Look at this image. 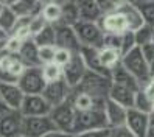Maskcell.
Segmentation results:
<instances>
[{
    "label": "cell",
    "instance_id": "1",
    "mask_svg": "<svg viewBox=\"0 0 154 137\" xmlns=\"http://www.w3.org/2000/svg\"><path fill=\"white\" fill-rule=\"evenodd\" d=\"M122 66L139 81L142 89L152 76L151 75V67H149L148 61L145 59L140 47H135L129 53H126L125 56L122 58Z\"/></svg>",
    "mask_w": 154,
    "mask_h": 137
},
{
    "label": "cell",
    "instance_id": "2",
    "mask_svg": "<svg viewBox=\"0 0 154 137\" xmlns=\"http://www.w3.org/2000/svg\"><path fill=\"white\" fill-rule=\"evenodd\" d=\"M25 69L19 54L0 50V83H17Z\"/></svg>",
    "mask_w": 154,
    "mask_h": 137
},
{
    "label": "cell",
    "instance_id": "3",
    "mask_svg": "<svg viewBox=\"0 0 154 137\" xmlns=\"http://www.w3.org/2000/svg\"><path fill=\"white\" fill-rule=\"evenodd\" d=\"M73 28L78 34V39L81 42V47H92V48H101L104 33L100 28L98 22H84L78 20Z\"/></svg>",
    "mask_w": 154,
    "mask_h": 137
},
{
    "label": "cell",
    "instance_id": "4",
    "mask_svg": "<svg viewBox=\"0 0 154 137\" xmlns=\"http://www.w3.org/2000/svg\"><path fill=\"white\" fill-rule=\"evenodd\" d=\"M97 128H109L107 126L104 109H89V111H78L76 112L73 135L89 131V129H97Z\"/></svg>",
    "mask_w": 154,
    "mask_h": 137
},
{
    "label": "cell",
    "instance_id": "5",
    "mask_svg": "<svg viewBox=\"0 0 154 137\" xmlns=\"http://www.w3.org/2000/svg\"><path fill=\"white\" fill-rule=\"evenodd\" d=\"M76 109L72 104L70 100H66L64 103H61L58 106H55L50 112V118L55 123L56 129H61L64 132L73 134V126H75V120H76Z\"/></svg>",
    "mask_w": 154,
    "mask_h": 137
},
{
    "label": "cell",
    "instance_id": "6",
    "mask_svg": "<svg viewBox=\"0 0 154 137\" xmlns=\"http://www.w3.org/2000/svg\"><path fill=\"white\" fill-rule=\"evenodd\" d=\"M17 84L20 86L25 95H42L47 81L42 75V67H26L20 75Z\"/></svg>",
    "mask_w": 154,
    "mask_h": 137
},
{
    "label": "cell",
    "instance_id": "7",
    "mask_svg": "<svg viewBox=\"0 0 154 137\" xmlns=\"http://www.w3.org/2000/svg\"><path fill=\"white\" fill-rule=\"evenodd\" d=\"M86 73H87V67L84 59L81 58L79 53H75L72 61L62 69V79L66 81L70 89H76L81 84V81L84 79Z\"/></svg>",
    "mask_w": 154,
    "mask_h": 137
},
{
    "label": "cell",
    "instance_id": "8",
    "mask_svg": "<svg viewBox=\"0 0 154 137\" xmlns=\"http://www.w3.org/2000/svg\"><path fill=\"white\" fill-rule=\"evenodd\" d=\"M23 135V115L20 111H8L0 114V137Z\"/></svg>",
    "mask_w": 154,
    "mask_h": 137
},
{
    "label": "cell",
    "instance_id": "9",
    "mask_svg": "<svg viewBox=\"0 0 154 137\" xmlns=\"http://www.w3.org/2000/svg\"><path fill=\"white\" fill-rule=\"evenodd\" d=\"M56 129L50 115L41 117H23V135L28 137H44L47 132Z\"/></svg>",
    "mask_w": 154,
    "mask_h": 137
},
{
    "label": "cell",
    "instance_id": "10",
    "mask_svg": "<svg viewBox=\"0 0 154 137\" xmlns=\"http://www.w3.org/2000/svg\"><path fill=\"white\" fill-rule=\"evenodd\" d=\"M100 28L103 30L106 34H115V36H122L126 31H129L128 22H126L125 16L120 11H112V13H106L101 16V19L98 20Z\"/></svg>",
    "mask_w": 154,
    "mask_h": 137
},
{
    "label": "cell",
    "instance_id": "11",
    "mask_svg": "<svg viewBox=\"0 0 154 137\" xmlns=\"http://www.w3.org/2000/svg\"><path fill=\"white\" fill-rule=\"evenodd\" d=\"M0 100L11 111H20L25 94L17 83H0Z\"/></svg>",
    "mask_w": 154,
    "mask_h": 137
},
{
    "label": "cell",
    "instance_id": "12",
    "mask_svg": "<svg viewBox=\"0 0 154 137\" xmlns=\"http://www.w3.org/2000/svg\"><path fill=\"white\" fill-rule=\"evenodd\" d=\"M51 109V104L44 98V95H25L20 112L23 117H41L50 115Z\"/></svg>",
    "mask_w": 154,
    "mask_h": 137
},
{
    "label": "cell",
    "instance_id": "13",
    "mask_svg": "<svg viewBox=\"0 0 154 137\" xmlns=\"http://www.w3.org/2000/svg\"><path fill=\"white\" fill-rule=\"evenodd\" d=\"M56 26V47L67 48L73 53H79L81 42L78 39V34L73 26L70 25H55Z\"/></svg>",
    "mask_w": 154,
    "mask_h": 137
},
{
    "label": "cell",
    "instance_id": "14",
    "mask_svg": "<svg viewBox=\"0 0 154 137\" xmlns=\"http://www.w3.org/2000/svg\"><path fill=\"white\" fill-rule=\"evenodd\" d=\"M72 94V89L67 86V83L64 79H59V81H55V83H48L44 89V98L51 104V107H55L61 103H64L66 100H69Z\"/></svg>",
    "mask_w": 154,
    "mask_h": 137
},
{
    "label": "cell",
    "instance_id": "15",
    "mask_svg": "<svg viewBox=\"0 0 154 137\" xmlns=\"http://www.w3.org/2000/svg\"><path fill=\"white\" fill-rule=\"evenodd\" d=\"M149 125V114L137 111V109H128V118H126V126L137 135V137H146Z\"/></svg>",
    "mask_w": 154,
    "mask_h": 137
},
{
    "label": "cell",
    "instance_id": "16",
    "mask_svg": "<svg viewBox=\"0 0 154 137\" xmlns=\"http://www.w3.org/2000/svg\"><path fill=\"white\" fill-rule=\"evenodd\" d=\"M104 114L109 128H117V126H125L126 118H128V107H125L114 100H107L104 106Z\"/></svg>",
    "mask_w": 154,
    "mask_h": 137
},
{
    "label": "cell",
    "instance_id": "17",
    "mask_svg": "<svg viewBox=\"0 0 154 137\" xmlns=\"http://www.w3.org/2000/svg\"><path fill=\"white\" fill-rule=\"evenodd\" d=\"M79 54H81V58L84 59L87 70L95 72V73L103 75V76H106V78H112V73H111L109 70H106V69L101 66L100 59H98V48H92V47H81Z\"/></svg>",
    "mask_w": 154,
    "mask_h": 137
},
{
    "label": "cell",
    "instance_id": "18",
    "mask_svg": "<svg viewBox=\"0 0 154 137\" xmlns=\"http://www.w3.org/2000/svg\"><path fill=\"white\" fill-rule=\"evenodd\" d=\"M109 98L114 100L115 103H119L125 107H134V98H135V90L122 86V84H115L112 83L111 89H109Z\"/></svg>",
    "mask_w": 154,
    "mask_h": 137
},
{
    "label": "cell",
    "instance_id": "19",
    "mask_svg": "<svg viewBox=\"0 0 154 137\" xmlns=\"http://www.w3.org/2000/svg\"><path fill=\"white\" fill-rule=\"evenodd\" d=\"M19 56L22 59V62L25 64V67H39L42 66L39 61V47L34 42L33 38L23 41V45L19 51Z\"/></svg>",
    "mask_w": 154,
    "mask_h": 137
},
{
    "label": "cell",
    "instance_id": "20",
    "mask_svg": "<svg viewBox=\"0 0 154 137\" xmlns=\"http://www.w3.org/2000/svg\"><path fill=\"white\" fill-rule=\"evenodd\" d=\"M78 11H79V20L84 22H98L101 19V10L97 3V0H76Z\"/></svg>",
    "mask_w": 154,
    "mask_h": 137
},
{
    "label": "cell",
    "instance_id": "21",
    "mask_svg": "<svg viewBox=\"0 0 154 137\" xmlns=\"http://www.w3.org/2000/svg\"><path fill=\"white\" fill-rule=\"evenodd\" d=\"M119 11L125 16L126 22H128V26H129V31H137L139 28H142V26L145 25V20H143V17H142V13L139 11L137 5H135L134 2L125 3Z\"/></svg>",
    "mask_w": 154,
    "mask_h": 137
},
{
    "label": "cell",
    "instance_id": "22",
    "mask_svg": "<svg viewBox=\"0 0 154 137\" xmlns=\"http://www.w3.org/2000/svg\"><path fill=\"white\" fill-rule=\"evenodd\" d=\"M98 59L101 62V66L112 73V70L122 64V53L119 48L101 47V48H98Z\"/></svg>",
    "mask_w": 154,
    "mask_h": 137
},
{
    "label": "cell",
    "instance_id": "23",
    "mask_svg": "<svg viewBox=\"0 0 154 137\" xmlns=\"http://www.w3.org/2000/svg\"><path fill=\"white\" fill-rule=\"evenodd\" d=\"M112 83H115V84H122V86H126V87H129V89H132V90H140L142 89V86H140V83L137 79H135L128 70H126L122 64L120 66H117L114 70H112Z\"/></svg>",
    "mask_w": 154,
    "mask_h": 137
},
{
    "label": "cell",
    "instance_id": "24",
    "mask_svg": "<svg viewBox=\"0 0 154 137\" xmlns=\"http://www.w3.org/2000/svg\"><path fill=\"white\" fill-rule=\"evenodd\" d=\"M42 3L38 0H20L14 5H11L13 11L19 16V17H34L41 14L42 11Z\"/></svg>",
    "mask_w": 154,
    "mask_h": 137
},
{
    "label": "cell",
    "instance_id": "25",
    "mask_svg": "<svg viewBox=\"0 0 154 137\" xmlns=\"http://www.w3.org/2000/svg\"><path fill=\"white\" fill-rule=\"evenodd\" d=\"M17 20H19V16H17L11 6L5 5L2 13H0V28H2L8 36L13 34L16 25H17Z\"/></svg>",
    "mask_w": 154,
    "mask_h": 137
},
{
    "label": "cell",
    "instance_id": "26",
    "mask_svg": "<svg viewBox=\"0 0 154 137\" xmlns=\"http://www.w3.org/2000/svg\"><path fill=\"white\" fill-rule=\"evenodd\" d=\"M42 17L45 19V22L50 25H58L62 19V5L56 3V2H50L47 5L42 6L41 11Z\"/></svg>",
    "mask_w": 154,
    "mask_h": 137
},
{
    "label": "cell",
    "instance_id": "27",
    "mask_svg": "<svg viewBox=\"0 0 154 137\" xmlns=\"http://www.w3.org/2000/svg\"><path fill=\"white\" fill-rule=\"evenodd\" d=\"M34 42L38 47H47V45H56V26L55 25H47L42 28L36 36H33Z\"/></svg>",
    "mask_w": 154,
    "mask_h": 137
},
{
    "label": "cell",
    "instance_id": "28",
    "mask_svg": "<svg viewBox=\"0 0 154 137\" xmlns=\"http://www.w3.org/2000/svg\"><path fill=\"white\" fill-rule=\"evenodd\" d=\"M78 20H79V11H78L76 0H73V2H67V3L62 5V19H61L59 23L61 25H70V26H73Z\"/></svg>",
    "mask_w": 154,
    "mask_h": 137
},
{
    "label": "cell",
    "instance_id": "29",
    "mask_svg": "<svg viewBox=\"0 0 154 137\" xmlns=\"http://www.w3.org/2000/svg\"><path fill=\"white\" fill-rule=\"evenodd\" d=\"M41 67H42V75H44L45 81H47V84L62 79V67L58 66L56 62H48Z\"/></svg>",
    "mask_w": 154,
    "mask_h": 137
},
{
    "label": "cell",
    "instance_id": "30",
    "mask_svg": "<svg viewBox=\"0 0 154 137\" xmlns=\"http://www.w3.org/2000/svg\"><path fill=\"white\" fill-rule=\"evenodd\" d=\"M134 109L137 111H142V112H146V114H151L154 112V104L152 101L148 98V95L145 94V90L140 89L135 92V98H134Z\"/></svg>",
    "mask_w": 154,
    "mask_h": 137
},
{
    "label": "cell",
    "instance_id": "31",
    "mask_svg": "<svg viewBox=\"0 0 154 137\" xmlns=\"http://www.w3.org/2000/svg\"><path fill=\"white\" fill-rule=\"evenodd\" d=\"M134 34H135V42H137V47H143V45L151 44L154 41V26L143 25L142 28H139L137 31H134Z\"/></svg>",
    "mask_w": 154,
    "mask_h": 137
},
{
    "label": "cell",
    "instance_id": "32",
    "mask_svg": "<svg viewBox=\"0 0 154 137\" xmlns=\"http://www.w3.org/2000/svg\"><path fill=\"white\" fill-rule=\"evenodd\" d=\"M139 11L142 13V17L145 20V25L154 26V0H148V2H135Z\"/></svg>",
    "mask_w": 154,
    "mask_h": 137
},
{
    "label": "cell",
    "instance_id": "33",
    "mask_svg": "<svg viewBox=\"0 0 154 137\" xmlns=\"http://www.w3.org/2000/svg\"><path fill=\"white\" fill-rule=\"evenodd\" d=\"M137 47V42H135V34L134 31H126L125 34H122V42H120V53L122 58L126 53H129L132 48Z\"/></svg>",
    "mask_w": 154,
    "mask_h": 137
},
{
    "label": "cell",
    "instance_id": "34",
    "mask_svg": "<svg viewBox=\"0 0 154 137\" xmlns=\"http://www.w3.org/2000/svg\"><path fill=\"white\" fill-rule=\"evenodd\" d=\"M129 0H97V3L100 6V10H101L103 14L106 13H112V11H119L120 8L128 3Z\"/></svg>",
    "mask_w": 154,
    "mask_h": 137
},
{
    "label": "cell",
    "instance_id": "35",
    "mask_svg": "<svg viewBox=\"0 0 154 137\" xmlns=\"http://www.w3.org/2000/svg\"><path fill=\"white\" fill-rule=\"evenodd\" d=\"M56 45H47V47H39V61L41 64H48L55 61V54H56Z\"/></svg>",
    "mask_w": 154,
    "mask_h": 137
},
{
    "label": "cell",
    "instance_id": "36",
    "mask_svg": "<svg viewBox=\"0 0 154 137\" xmlns=\"http://www.w3.org/2000/svg\"><path fill=\"white\" fill-rule=\"evenodd\" d=\"M73 51H70L67 48H56V54H55V61L53 62H56L58 66H61L62 69H64L67 64L72 61V58H73Z\"/></svg>",
    "mask_w": 154,
    "mask_h": 137
},
{
    "label": "cell",
    "instance_id": "37",
    "mask_svg": "<svg viewBox=\"0 0 154 137\" xmlns=\"http://www.w3.org/2000/svg\"><path fill=\"white\" fill-rule=\"evenodd\" d=\"M22 45H23V41L19 39L17 36L11 34V36H8V39L5 41L3 44V48L6 51H10V53H16V54H19L20 48H22Z\"/></svg>",
    "mask_w": 154,
    "mask_h": 137
},
{
    "label": "cell",
    "instance_id": "38",
    "mask_svg": "<svg viewBox=\"0 0 154 137\" xmlns=\"http://www.w3.org/2000/svg\"><path fill=\"white\" fill-rule=\"evenodd\" d=\"M48 23L45 22V19L42 17V14H38V16H34L31 17V20H30V33L31 36H36L42 28H45Z\"/></svg>",
    "mask_w": 154,
    "mask_h": 137
},
{
    "label": "cell",
    "instance_id": "39",
    "mask_svg": "<svg viewBox=\"0 0 154 137\" xmlns=\"http://www.w3.org/2000/svg\"><path fill=\"white\" fill-rule=\"evenodd\" d=\"M73 137H111V128H97V129H89L84 132L75 134Z\"/></svg>",
    "mask_w": 154,
    "mask_h": 137
},
{
    "label": "cell",
    "instance_id": "40",
    "mask_svg": "<svg viewBox=\"0 0 154 137\" xmlns=\"http://www.w3.org/2000/svg\"><path fill=\"white\" fill-rule=\"evenodd\" d=\"M111 137H137L128 126H117L111 128Z\"/></svg>",
    "mask_w": 154,
    "mask_h": 137
},
{
    "label": "cell",
    "instance_id": "41",
    "mask_svg": "<svg viewBox=\"0 0 154 137\" xmlns=\"http://www.w3.org/2000/svg\"><path fill=\"white\" fill-rule=\"evenodd\" d=\"M143 90H145V94L148 95V98L151 100L152 104H154V75L151 76V79L148 81V83L143 86Z\"/></svg>",
    "mask_w": 154,
    "mask_h": 137
},
{
    "label": "cell",
    "instance_id": "42",
    "mask_svg": "<svg viewBox=\"0 0 154 137\" xmlns=\"http://www.w3.org/2000/svg\"><path fill=\"white\" fill-rule=\"evenodd\" d=\"M44 137H73V134L64 132V131H61V129H53V131L47 132Z\"/></svg>",
    "mask_w": 154,
    "mask_h": 137
},
{
    "label": "cell",
    "instance_id": "43",
    "mask_svg": "<svg viewBox=\"0 0 154 137\" xmlns=\"http://www.w3.org/2000/svg\"><path fill=\"white\" fill-rule=\"evenodd\" d=\"M146 137H154V112L149 114V125H148Z\"/></svg>",
    "mask_w": 154,
    "mask_h": 137
},
{
    "label": "cell",
    "instance_id": "44",
    "mask_svg": "<svg viewBox=\"0 0 154 137\" xmlns=\"http://www.w3.org/2000/svg\"><path fill=\"white\" fill-rule=\"evenodd\" d=\"M8 39V34L2 30V28H0V45H2V44H5V41Z\"/></svg>",
    "mask_w": 154,
    "mask_h": 137
},
{
    "label": "cell",
    "instance_id": "45",
    "mask_svg": "<svg viewBox=\"0 0 154 137\" xmlns=\"http://www.w3.org/2000/svg\"><path fill=\"white\" fill-rule=\"evenodd\" d=\"M53 2H56V3H59V5H64V3H67V2H73V0H53Z\"/></svg>",
    "mask_w": 154,
    "mask_h": 137
},
{
    "label": "cell",
    "instance_id": "46",
    "mask_svg": "<svg viewBox=\"0 0 154 137\" xmlns=\"http://www.w3.org/2000/svg\"><path fill=\"white\" fill-rule=\"evenodd\" d=\"M17 2H20V0H8L6 5H8V6H11V5H14V3H17Z\"/></svg>",
    "mask_w": 154,
    "mask_h": 137
},
{
    "label": "cell",
    "instance_id": "47",
    "mask_svg": "<svg viewBox=\"0 0 154 137\" xmlns=\"http://www.w3.org/2000/svg\"><path fill=\"white\" fill-rule=\"evenodd\" d=\"M38 2H41L42 5H47V3H50V2H53V0H38Z\"/></svg>",
    "mask_w": 154,
    "mask_h": 137
},
{
    "label": "cell",
    "instance_id": "48",
    "mask_svg": "<svg viewBox=\"0 0 154 137\" xmlns=\"http://www.w3.org/2000/svg\"><path fill=\"white\" fill-rule=\"evenodd\" d=\"M3 6H5L3 3H0V13H2V10H3Z\"/></svg>",
    "mask_w": 154,
    "mask_h": 137
},
{
    "label": "cell",
    "instance_id": "49",
    "mask_svg": "<svg viewBox=\"0 0 154 137\" xmlns=\"http://www.w3.org/2000/svg\"><path fill=\"white\" fill-rule=\"evenodd\" d=\"M6 2L8 0H0V3H3V5H6Z\"/></svg>",
    "mask_w": 154,
    "mask_h": 137
},
{
    "label": "cell",
    "instance_id": "50",
    "mask_svg": "<svg viewBox=\"0 0 154 137\" xmlns=\"http://www.w3.org/2000/svg\"><path fill=\"white\" fill-rule=\"evenodd\" d=\"M2 48H3V44H2V45H0V50H2Z\"/></svg>",
    "mask_w": 154,
    "mask_h": 137
},
{
    "label": "cell",
    "instance_id": "51",
    "mask_svg": "<svg viewBox=\"0 0 154 137\" xmlns=\"http://www.w3.org/2000/svg\"><path fill=\"white\" fill-rule=\"evenodd\" d=\"M20 137H28V135H20Z\"/></svg>",
    "mask_w": 154,
    "mask_h": 137
},
{
    "label": "cell",
    "instance_id": "52",
    "mask_svg": "<svg viewBox=\"0 0 154 137\" xmlns=\"http://www.w3.org/2000/svg\"><path fill=\"white\" fill-rule=\"evenodd\" d=\"M129 2H135V0H129Z\"/></svg>",
    "mask_w": 154,
    "mask_h": 137
},
{
    "label": "cell",
    "instance_id": "53",
    "mask_svg": "<svg viewBox=\"0 0 154 137\" xmlns=\"http://www.w3.org/2000/svg\"><path fill=\"white\" fill-rule=\"evenodd\" d=\"M152 42H154V41H152Z\"/></svg>",
    "mask_w": 154,
    "mask_h": 137
}]
</instances>
